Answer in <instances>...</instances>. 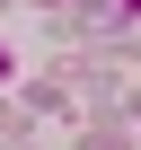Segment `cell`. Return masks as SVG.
Segmentation results:
<instances>
[{"instance_id":"2","label":"cell","mask_w":141,"mask_h":150,"mask_svg":"<svg viewBox=\"0 0 141 150\" xmlns=\"http://www.w3.org/2000/svg\"><path fill=\"white\" fill-rule=\"evenodd\" d=\"M115 9H123V18H141V0H115Z\"/></svg>"},{"instance_id":"1","label":"cell","mask_w":141,"mask_h":150,"mask_svg":"<svg viewBox=\"0 0 141 150\" xmlns=\"http://www.w3.org/2000/svg\"><path fill=\"white\" fill-rule=\"evenodd\" d=\"M9 80H18V53H9V44H0V88H9Z\"/></svg>"}]
</instances>
